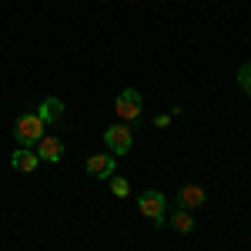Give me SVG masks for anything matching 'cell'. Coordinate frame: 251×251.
Returning a JSON list of instances; mask_svg holds the SVG:
<instances>
[{
  "instance_id": "cell-1",
  "label": "cell",
  "mask_w": 251,
  "mask_h": 251,
  "mask_svg": "<svg viewBox=\"0 0 251 251\" xmlns=\"http://www.w3.org/2000/svg\"><path fill=\"white\" fill-rule=\"evenodd\" d=\"M44 121H40L37 111H27V114H20L14 121V141H17L20 148H34L40 137H44Z\"/></svg>"
},
{
  "instance_id": "cell-2",
  "label": "cell",
  "mask_w": 251,
  "mask_h": 251,
  "mask_svg": "<svg viewBox=\"0 0 251 251\" xmlns=\"http://www.w3.org/2000/svg\"><path fill=\"white\" fill-rule=\"evenodd\" d=\"M137 208H141V214H148L151 221H154V228L161 231L164 225H168V201H164V194L154 191V188H148V191H141V198H137Z\"/></svg>"
},
{
  "instance_id": "cell-3",
  "label": "cell",
  "mask_w": 251,
  "mask_h": 251,
  "mask_svg": "<svg viewBox=\"0 0 251 251\" xmlns=\"http://www.w3.org/2000/svg\"><path fill=\"white\" fill-rule=\"evenodd\" d=\"M141 111H144V97L137 94L134 87H127V91H121L114 100V114L124 121V124H134L137 117H141Z\"/></svg>"
},
{
  "instance_id": "cell-4",
  "label": "cell",
  "mask_w": 251,
  "mask_h": 251,
  "mask_svg": "<svg viewBox=\"0 0 251 251\" xmlns=\"http://www.w3.org/2000/svg\"><path fill=\"white\" fill-rule=\"evenodd\" d=\"M104 141H107V151H111L114 157H121V154H127V151H131L134 134H131V127L121 121V124H111V127L104 131Z\"/></svg>"
},
{
  "instance_id": "cell-5",
  "label": "cell",
  "mask_w": 251,
  "mask_h": 251,
  "mask_svg": "<svg viewBox=\"0 0 251 251\" xmlns=\"http://www.w3.org/2000/svg\"><path fill=\"white\" fill-rule=\"evenodd\" d=\"M204 201H208V191H204L201 184H184V188H177V208H181V211L204 208Z\"/></svg>"
},
{
  "instance_id": "cell-6",
  "label": "cell",
  "mask_w": 251,
  "mask_h": 251,
  "mask_svg": "<svg viewBox=\"0 0 251 251\" xmlns=\"http://www.w3.org/2000/svg\"><path fill=\"white\" fill-rule=\"evenodd\" d=\"M117 168V157L114 154H91L87 157V174L91 177H100V181H107Z\"/></svg>"
},
{
  "instance_id": "cell-7",
  "label": "cell",
  "mask_w": 251,
  "mask_h": 251,
  "mask_svg": "<svg viewBox=\"0 0 251 251\" xmlns=\"http://www.w3.org/2000/svg\"><path fill=\"white\" fill-rule=\"evenodd\" d=\"M37 157H40V161H50V164H57L60 157H64V141H60V137L44 134V137L37 141Z\"/></svg>"
},
{
  "instance_id": "cell-8",
  "label": "cell",
  "mask_w": 251,
  "mask_h": 251,
  "mask_svg": "<svg viewBox=\"0 0 251 251\" xmlns=\"http://www.w3.org/2000/svg\"><path fill=\"white\" fill-rule=\"evenodd\" d=\"M10 164H14V171L30 174V171H37L40 157H37V151H30V148H17V151H14V157H10Z\"/></svg>"
},
{
  "instance_id": "cell-9",
  "label": "cell",
  "mask_w": 251,
  "mask_h": 251,
  "mask_svg": "<svg viewBox=\"0 0 251 251\" xmlns=\"http://www.w3.org/2000/svg\"><path fill=\"white\" fill-rule=\"evenodd\" d=\"M37 114H40L44 124H57L60 117H64V100H60V97H44L40 107H37Z\"/></svg>"
},
{
  "instance_id": "cell-10",
  "label": "cell",
  "mask_w": 251,
  "mask_h": 251,
  "mask_svg": "<svg viewBox=\"0 0 251 251\" xmlns=\"http://www.w3.org/2000/svg\"><path fill=\"white\" fill-rule=\"evenodd\" d=\"M168 225H171L177 234H191V231H194V218H191V211H181V208H174V211L168 214Z\"/></svg>"
},
{
  "instance_id": "cell-11",
  "label": "cell",
  "mask_w": 251,
  "mask_h": 251,
  "mask_svg": "<svg viewBox=\"0 0 251 251\" xmlns=\"http://www.w3.org/2000/svg\"><path fill=\"white\" fill-rule=\"evenodd\" d=\"M238 87L251 97V64H241V67H238Z\"/></svg>"
},
{
  "instance_id": "cell-12",
  "label": "cell",
  "mask_w": 251,
  "mask_h": 251,
  "mask_svg": "<svg viewBox=\"0 0 251 251\" xmlns=\"http://www.w3.org/2000/svg\"><path fill=\"white\" fill-rule=\"evenodd\" d=\"M107 181H111V191H114L117 198H127V194H131V184H127L124 177H117V174H111Z\"/></svg>"
}]
</instances>
